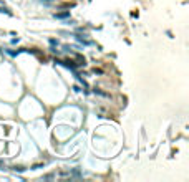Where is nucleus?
Segmentation results:
<instances>
[{"label": "nucleus", "instance_id": "f03ea898", "mask_svg": "<svg viewBox=\"0 0 189 182\" xmlns=\"http://www.w3.org/2000/svg\"><path fill=\"white\" fill-rule=\"evenodd\" d=\"M12 169H13V171H17V172H23V171H25V169L22 167V166H13Z\"/></svg>", "mask_w": 189, "mask_h": 182}, {"label": "nucleus", "instance_id": "20e7f679", "mask_svg": "<svg viewBox=\"0 0 189 182\" xmlns=\"http://www.w3.org/2000/svg\"><path fill=\"white\" fill-rule=\"evenodd\" d=\"M4 12H5V13H8V15H12V12H10V10H7V8H2V7H0V13H4Z\"/></svg>", "mask_w": 189, "mask_h": 182}, {"label": "nucleus", "instance_id": "7ed1b4c3", "mask_svg": "<svg viewBox=\"0 0 189 182\" xmlns=\"http://www.w3.org/2000/svg\"><path fill=\"white\" fill-rule=\"evenodd\" d=\"M7 53H8V55H12V56H17V55H18V50H17V51H13V50H7Z\"/></svg>", "mask_w": 189, "mask_h": 182}, {"label": "nucleus", "instance_id": "423d86ee", "mask_svg": "<svg viewBox=\"0 0 189 182\" xmlns=\"http://www.w3.org/2000/svg\"><path fill=\"white\" fill-rule=\"evenodd\" d=\"M4 166H5V164H4V162H2V161H0V167H4Z\"/></svg>", "mask_w": 189, "mask_h": 182}, {"label": "nucleus", "instance_id": "f257e3e1", "mask_svg": "<svg viewBox=\"0 0 189 182\" xmlns=\"http://www.w3.org/2000/svg\"><path fill=\"white\" fill-rule=\"evenodd\" d=\"M66 17H70V12H61V13H55V18H66Z\"/></svg>", "mask_w": 189, "mask_h": 182}, {"label": "nucleus", "instance_id": "0eeeda50", "mask_svg": "<svg viewBox=\"0 0 189 182\" xmlns=\"http://www.w3.org/2000/svg\"><path fill=\"white\" fill-rule=\"evenodd\" d=\"M42 2H53V0H42Z\"/></svg>", "mask_w": 189, "mask_h": 182}, {"label": "nucleus", "instance_id": "39448f33", "mask_svg": "<svg viewBox=\"0 0 189 182\" xmlns=\"http://www.w3.org/2000/svg\"><path fill=\"white\" fill-rule=\"evenodd\" d=\"M50 43H52V45H53V47H55V45H58V40L52 38V40H50Z\"/></svg>", "mask_w": 189, "mask_h": 182}]
</instances>
